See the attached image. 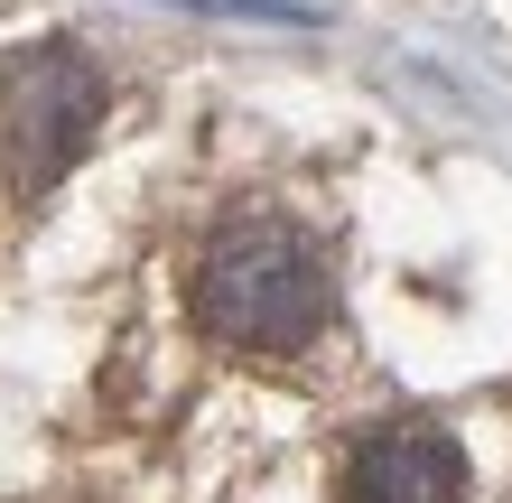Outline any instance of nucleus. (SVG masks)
Instances as JSON below:
<instances>
[{
  "label": "nucleus",
  "mask_w": 512,
  "mask_h": 503,
  "mask_svg": "<svg viewBox=\"0 0 512 503\" xmlns=\"http://www.w3.org/2000/svg\"><path fill=\"white\" fill-rule=\"evenodd\" d=\"M196 317L215 345H243V354H298L326 327V261L298 224H233L205 243L196 261Z\"/></svg>",
  "instance_id": "obj_1"
},
{
  "label": "nucleus",
  "mask_w": 512,
  "mask_h": 503,
  "mask_svg": "<svg viewBox=\"0 0 512 503\" xmlns=\"http://www.w3.org/2000/svg\"><path fill=\"white\" fill-rule=\"evenodd\" d=\"M336 503H466V457L429 420L373 429V438H354V457L336 476Z\"/></svg>",
  "instance_id": "obj_3"
},
{
  "label": "nucleus",
  "mask_w": 512,
  "mask_h": 503,
  "mask_svg": "<svg viewBox=\"0 0 512 503\" xmlns=\"http://www.w3.org/2000/svg\"><path fill=\"white\" fill-rule=\"evenodd\" d=\"M103 122V66L84 47H28L0 75V168L10 187H56Z\"/></svg>",
  "instance_id": "obj_2"
}]
</instances>
